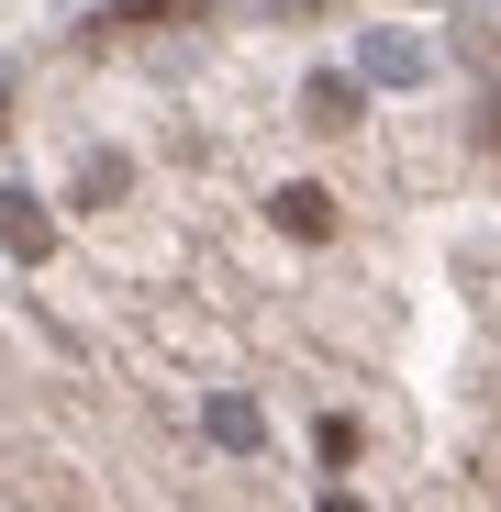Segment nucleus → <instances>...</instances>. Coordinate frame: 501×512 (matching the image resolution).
I'll use <instances>...</instances> for the list:
<instances>
[{"instance_id":"nucleus-1","label":"nucleus","mask_w":501,"mask_h":512,"mask_svg":"<svg viewBox=\"0 0 501 512\" xmlns=\"http://www.w3.org/2000/svg\"><path fill=\"white\" fill-rule=\"evenodd\" d=\"M268 223H279L290 245H323V234H334V190H312V179H290V190H268Z\"/></svg>"},{"instance_id":"nucleus-2","label":"nucleus","mask_w":501,"mask_h":512,"mask_svg":"<svg viewBox=\"0 0 501 512\" xmlns=\"http://www.w3.org/2000/svg\"><path fill=\"white\" fill-rule=\"evenodd\" d=\"M0 245H12V256H45L56 245V223H45V201L12 179V190H0Z\"/></svg>"},{"instance_id":"nucleus-3","label":"nucleus","mask_w":501,"mask_h":512,"mask_svg":"<svg viewBox=\"0 0 501 512\" xmlns=\"http://www.w3.org/2000/svg\"><path fill=\"white\" fill-rule=\"evenodd\" d=\"M190 12H212V0H112V12H101V34H134V23H190Z\"/></svg>"},{"instance_id":"nucleus-4","label":"nucleus","mask_w":501,"mask_h":512,"mask_svg":"<svg viewBox=\"0 0 501 512\" xmlns=\"http://www.w3.org/2000/svg\"><path fill=\"white\" fill-rule=\"evenodd\" d=\"M201 412H212V435H223V446H257V401H234V390H212Z\"/></svg>"},{"instance_id":"nucleus-5","label":"nucleus","mask_w":501,"mask_h":512,"mask_svg":"<svg viewBox=\"0 0 501 512\" xmlns=\"http://www.w3.org/2000/svg\"><path fill=\"white\" fill-rule=\"evenodd\" d=\"M312 112H323V134H346V123H357V90H346V78H323V90H312Z\"/></svg>"},{"instance_id":"nucleus-6","label":"nucleus","mask_w":501,"mask_h":512,"mask_svg":"<svg viewBox=\"0 0 501 512\" xmlns=\"http://www.w3.org/2000/svg\"><path fill=\"white\" fill-rule=\"evenodd\" d=\"M479 145H501V90H490V101H479Z\"/></svg>"},{"instance_id":"nucleus-7","label":"nucleus","mask_w":501,"mask_h":512,"mask_svg":"<svg viewBox=\"0 0 501 512\" xmlns=\"http://www.w3.org/2000/svg\"><path fill=\"white\" fill-rule=\"evenodd\" d=\"M323 512H368V501H357V490H323Z\"/></svg>"},{"instance_id":"nucleus-8","label":"nucleus","mask_w":501,"mask_h":512,"mask_svg":"<svg viewBox=\"0 0 501 512\" xmlns=\"http://www.w3.org/2000/svg\"><path fill=\"white\" fill-rule=\"evenodd\" d=\"M0 112H12V78H0Z\"/></svg>"}]
</instances>
